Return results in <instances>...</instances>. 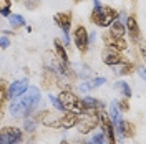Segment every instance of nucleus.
I'll list each match as a JSON object with an SVG mask.
<instances>
[{"mask_svg":"<svg viewBox=\"0 0 146 144\" xmlns=\"http://www.w3.org/2000/svg\"><path fill=\"white\" fill-rule=\"evenodd\" d=\"M40 91L38 88L35 86H28L27 90L23 91L20 96H17V99H13V103L10 104V114H13V116H28L33 109L38 106V103H40Z\"/></svg>","mask_w":146,"mask_h":144,"instance_id":"1","label":"nucleus"},{"mask_svg":"<svg viewBox=\"0 0 146 144\" xmlns=\"http://www.w3.org/2000/svg\"><path fill=\"white\" fill-rule=\"evenodd\" d=\"M116 18H118V12L113 9V7L101 5L100 3L98 7L93 9L90 20L95 23V25H100V27H110Z\"/></svg>","mask_w":146,"mask_h":144,"instance_id":"2","label":"nucleus"},{"mask_svg":"<svg viewBox=\"0 0 146 144\" xmlns=\"http://www.w3.org/2000/svg\"><path fill=\"white\" fill-rule=\"evenodd\" d=\"M56 101L60 103V108L65 109V111H70V113H76V114H85V106H83V101L75 93H70V91H62L58 96H56Z\"/></svg>","mask_w":146,"mask_h":144,"instance_id":"3","label":"nucleus"},{"mask_svg":"<svg viewBox=\"0 0 146 144\" xmlns=\"http://www.w3.org/2000/svg\"><path fill=\"white\" fill-rule=\"evenodd\" d=\"M98 119H100L101 129H103V134H105V139H106V144H116V133H115V127H113V123H111V118L106 111L100 109L98 111Z\"/></svg>","mask_w":146,"mask_h":144,"instance_id":"4","label":"nucleus"},{"mask_svg":"<svg viewBox=\"0 0 146 144\" xmlns=\"http://www.w3.org/2000/svg\"><path fill=\"white\" fill-rule=\"evenodd\" d=\"M100 124V119H98V113H95V111H88V113H85V116H80L78 119V133H82V134H88L91 133L95 127Z\"/></svg>","mask_w":146,"mask_h":144,"instance_id":"5","label":"nucleus"},{"mask_svg":"<svg viewBox=\"0 0 146 144\" xmlns=\"http://www.w3.org/2000/svg\"><path fill=\"white\" fill-rule=\"evenodd\" d=\"M23 139L22 129L13 126H5L0 129V144H18Z\"/></svg>","mask_w":146,"mask_h":144,"instance_id":"6","label":"nucleus"},{"mask_svg":"<svg viewBox=\"0 0 146 144\" xmlns=\"http://www.w3.org/2000/svg\"><path fill=\"white\" fill-rule=\"evenodd\" d=\"M73 40H75V45L76 48L82 52V53H86L88 52V45H90V38H88V32L83 25H78L73 32Z\"/></svg>","mask_w":146,"mask_h":144,"instance_id":"7","label":"nucleus"},{"mask_svg":"<svg viewBox=\"0 0 146 144\" xmlns=\"http://www.w3.org/2000/svg\"><path fill=\"white\" fill-rule=\"evenodd\" d=\"M101 60H103V63L108 65V66H115V65H119L125 58H123V55L119 53L118 50L106 46V48L101 52Z\"/></svg>","mask_w":146,"mask_h":144,"instance_id":"8","label":"nucleus"},{"mask_svg":"<svg viewBox=\"0 0 146 144\" xmlns=\"http://www.w3.org/2000/svg\"><path fill=\"white\" fill-rule=\"evenodd\" d=\"M103 42H105V45L110 46V48H115V50H118V52H123V50H126L128 48V43L125 38H118V36H113L110 32H105L103 33Z\"/></svg>","mask_w":146,"mask_h":144,"instance_id":"9","label":"nucleus"},{"mask_svg":"<svg viewBox=\"0 0 146 144\" xmlns=\"http://www.w3.org/2000/svg\"><path fill=\"white\" fill-rule=\"evenodd\" d=\"M72 18H73V15H72V12L68 10V12H60V13H56L53 17V20H55V23L62 28L63 33H68V32H70V27H72Z\"/></svg>","mask_w":146,"mask_h":144,"instance_id":"10","label":"nucleus"},{"mask_svg":"<svg viewBox=\"0 0 146 144\" xmlns=\"http://www.w3.org/2000/svg\"><path fill=\"white\" fill-rule=\"evenodd\" d=\"M125 27H126V32L129 33V38L136 43L139 42V27H138V20H136V15H129L126 20V23H125Z\"/></svg>","mask_w":146,"mask_h":144,"instance_id":"11","label":"nucleus"},{"mask_svg":"<svg viewBox=\"0 0 146 144\" xmlns=\"http://www.w3.org/2000/svg\"><path fill=\"white\" fill-rule=\"evenodd\" d=\"M28 88V80H18L15 81V83H12L9 86V90H7V98H17V96H20L23 91Z\"/></svg>","mask_w":146,"mask_h":144,"instance_id":"12","label":"nucleus"},{"mask_svg":"<svg viewBox=\"0 0 146 144\" xmlns=\"http://www.w3.org/2000/svg\"><path fill=\"white\" fill-rule=\"evenodd\" d=\"M55 55H56V58H58V61H60V68L70 66V63H68V55H66V50L63 48V45H62L58 40H55Z\"/></svg>","mask_w":146,"mask_h":144,"instance_id":"13","label":"nucleus"},{"mask_svg":"<svg viewBox=\"0 0 146 144\" xmlns=\"http://www.w3.org/2000/svg\"><path fill=\"white\" fill-rule=\"evenodd\" d=\"M119 134L123 136V137H135L136 134V126L131 123V121H121V124H119Z\"/></svg>","mask_w":146,"mask_h":144,"instance_id":"14","label":"nucleus"},{"mask_svg":"<svg viewBox=\"0 0 146 144\" xmlns=\"http://www.w3.org/2000/svg\"><path fill=\"white\" fill-rule=\"evenodd\" d=\"M110 33L113 36H118V38H123V35H125V32H126V27H125V23L121 22V20H115L111 25H110Z\"/></svg>","mask_w":146,"mask_h":144,"instance_id":"15","label":"nucleus"},{"mask_svg":"<svg viewBox=\"0 0 146 144\" xmlns=\"http://www.w3.org/2000/svg\"><path fill=\"white\" fill-rule=\"evenodd\" d=\"M56 85V78H55V73H52L50 70H46L45 73H43V88H46V90H50L52 86H55Z\"/></svg>","mask_w":146,"mask_h":144,"instance_id":"16","label":"nucleus"},{"mask_svg":"<svg viewBox=\"0 0 146 144\" xmlns=\"http://www.w3.org/2000/svg\"><path fill=\"white\" fill-rule=\"evenodd\" d=\"M9 22H10V25L15 27V28L25 27V20H23V17H20V15H9Z\"/></svg>","mask_w":146,"mask_h":144,"instance_id":"17","label":"nucleus"},{"mask_svg":"<svg viewBox=\"0 0 146 144\" xmlns=\"http://www.w3.org/2000/svg\"><path fill=\"white\" fill-rule=\"evenodd\" d=\"M5 99H7V83L5 80H0V109H3Z\"/></svg>","mask_w":146,"mask_h":144,"instance_id":"18","label":"nucleus"},{"mask_svg":"<svg viewBox=\"0 0 146 144\" xmlns=\"http://www.w3.org/2000/svg\"><path fill=\"white\" fill-rule=\"evenodd\" d=\"M103 83H105V78H96V80H91V81H88L86 85H83V86H82V90H83V91H88V90H91V88L101 86Z\"/></svg>","mask_w":146,"mask_h":144,"instance_id":"19","label":"nucleus"},{"mask_svg":"<svg viewBox=\"0 0 146 144\" xmlns=\"http://www.w3.org/2000/svg\"><path fill=\"white\" fill-rule=\"evenodd\" d=\"M10 7H12V2H10V0H0V15L9 17L10 15Z\"/></svg>","mask_w":146,"mask_h":144,"instance_id":"20","label":"nucleus"},{"mask_svg":"<svg viewBox=\"0 0 146 144\" xmlns=\"http://www.w3.org/2000/svg\"><path fill=\"white\" fill-rule=\"evenodd\" d=\"M136 71V66L133 63H123L121 65V68H119V73L121 75H131V73Z\"/></svg>","mask_w":146,"mask_h":144,"instance_id":"21","label":"nucleus"},{"mask_svg":"<svg viewBox=\"0 0 146 144\" xmlns=\"http://www.w3.org/2000/svg\"><path fill=\"white\" fill-rule=\"evenodd\" d=\"M116 88L123 90V94H125V98H129V96H131V88L128 86L125 81H118V83H116Z\"/></svg>","mask_w":146,"mask_h":144,"instance_id":"22","label":"nucleus"},{"mask_svg":"<svg viewBox=\"0 0 146 144\" xmlns=\"http://www.w3.org/2000/svg\"><path fill=\"white\" fill-rule=\"evenodd\" d=\"M118 108L123 111V113H126V111H129V101H128V98H123L121 101L118 103Z\"/></svg>","mask_w":146,"mask_h":144,"instance_id":"23","label":"nucleus"},{"mask_svg":"<svg viewBox=\"0 0 146 144\" xmlns=\"http://www.w3.org/2000/svg\"><path fill=\"white\" fill-rule=\"evenodd\" d=\"M38 5H40V0H27V2H25V7H27L28 10H35Z\"/></svg>","mask_w":146,"mask_h":144,"instance_id":"24","label":"nucleus"},{"mask_svg":"<svg viewBox=\"0 0 146 144\" xmlns=\"http://www.w3.org/2000/svg\"><path fill=\"white\" fill-rule=\"evenodd\" d=\"M9 45H10L9 38H5V36H3V38H0V48H7Z\"/></svg>","mask_w":146,"mask_h":144,"instance_id":"25","label":"nucleus"},{"mask_svg":"<svg viewBox=\"0 0 146 144\" xmlns=\"http://www.w3.org/2000/svg\"><path fill=\"white\" fill-rule=\"evenodd\" d=\"M73 2H75V3H80V2H83V0H73Z\"/></svg>","mask_w":146,"mask_h":144,"instance_id":"26","label":"nucleus"},{"mask_svg":"<svg viewBox=\"0 0 146 144\" xmlns=\"http://www.w3.org/2000/svg\"><path fill=\"white\" fill-rule=\"evenodd\" d=\"M60 144H70V143H68V141H62Z\"/></svg>","mask_w":146,"mask_h":144,"instance_id":"27","label":"nucleus"}]
</instances>
